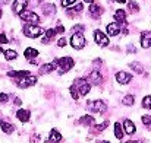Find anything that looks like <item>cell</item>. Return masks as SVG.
<instances>
[{
  "mask_svg": "<svg viewBox=\"0 0 151 143\" xmlns=\"http://www.w3.org/2000/svg\"><path fill=\"white\" fill-rule=\"evenodd\" d=\"M16 117H18V120L19 121H22V123H27V121H29V117H31V111L29 110H18V112H16Z\"/></svg>",
  "mask_w": 151,
  "mask_h": 143,
  "instance_id": "9a60e30c",
  "label": "cell"
},
{
  "mask_svg": "<svg viewBox=\"0 0 151 143\" xmlns=\"http://www.w3.org/2000/svg\"><path fill=\"white\" fill-rule=\"evenodd\" d=\"M122 102H123V105L132 107V105H134V102H135V98H134V95H126L123 99H122Z\"/></svg>",
  "mask_w": 151,
  "mask_h": 143,
  "instance_id": "83f0119b",
  "label": "cell"
},
{
  "mask_svg": "<svg viewBox=\"0 0 151 143\" xmlns=\"http://www.w3.org/2000/svg\"><path fill=\"white\" fill-rule=\"evenodd\" d=\"M56 29V34H62V32H65V28L62 26V25H59L57 28H54Z\"/></svg>",
  "mask_w": 151,
  "mask_h": 143,
  "instance_id": "74e56055",
  "label": "cell"
},
{
  "mask_svg": "<svg viewBox=\"0 0 151 143\" xmlns=\"http://www.w3.org/2000/svg\"><path fill=\"white\" fill-rule=\"evenodd\" d=\"M100 143H110V142H100Z\"/></svg>",
  "mask_w": 151,
  "mask_h": 143,
  "instance_id": "ee69618b",
  "label": "cell"
},
{
  "mask_svg": "<svg viewBox=\"0 0 151 143\" xmlns=\"http://www.w3.org/2000/svg\"><path fill=\"white\" fill-rule=\"evenodd\" d=\"M44 34H46V37L41 40V43L43 44H49L51 40L56 37V29H47V31H44Z\"/></svg>",
  "mask_w": 151,
  "mask_h": 143,
  "instance_id": "d6986e66",
  "label": "cell"
},
{
  "mask_svg": "<svg viewBox=\"0 0 151 143\" xmlns=\"http://www.w3.org/2000/svg\"><path fill=\"white\" fill-rule=\"evenodd\" d=\"M114 136H116V139H119V140L123 139V129H122L120 123H114Z\"/></svg>",
  "mask_w": 151,
  "mask_h": 143,
  "instance_id": "d4e9b609",
  "label": "cell"
},
{
  "mask_svg": "<svg viewBox=\"0 0 151 143\" xmlns=\"http://www.w3.org/2000/svg\"><path fill=\"white\" fill-rule=\"evenodd\" d=\"M79 123L84 124V126H90V127H91V126L96 123V120H94V117H91V115H84V117H81Z\"/></svg>",
  "mask_w": 151,
  "mask_h": 143,
  "instance_id": "cb8c5ba5",
  "label": "cell"
},
{
  "mask_svg": "<svg viewBox=\"0 0 151 143\" xmlns=\"http://www.w3.org/2000/svg\"><path fill=\"white\" fill-rule=\"evenodd\" d=\"M19 18L24 22H27V23H35L37 25L40 22V16L35 12H32V10H24V12H21L19 13Z\"/></svg>",
  "mask_w": 151,
  "mask_h": 143,
  "instance_id": "277c9868",
  "label": "cell"
},
{
  "mask_svg": "<svg viewBox=\"0 0 151 143\" xmlns=\"http://www.w3.org/2000/svg\"><path fill=\"white\" fill-rule=\"evenodd\" d=\"M22 32H24V35L27 38H37V37L44 34V28H41V26H38L35 23H28V25L24 26Z\"/></svg>",
  "mask_w": 151,
  "mask_h": 143,
  "instance_id": "7a4b0ae2",
  "label": "cell"
},
{
  "mask_svg": "<svg viewBox=\"0 0 151 143\" xmlns=\"http://www.w3.org/2000/svg\"><path fill=\"white\" fill-rule=\"evenodd\" d=\"M129 67H131L132 70H135L137 73H142V72H144L142 66H141L139 63H137V61H131V63H129Z\"/></svg>",
  "mask_w": 151,
  "mask_h": 143,
  "instance_id": "4316f807",
  "label": "cell"
},
{
  "mask_svg": "<svg viewBox=\"0 0 151 143\" xmlns=\"http://www.w3.org/2000/svg\"><path fill=\"white\" fill-rule=\"evenodd\" d=\"M56 69V63H44L41 67H40V75H47V73H51L53 70Z\"/></svg>",
  "mask_w": 151,
  "mask_h": 143,
  "instance_id": "ac0fdd59",
  "label": "cell"
},
{
  "mask_svg": "<svg viewBox=\"0 0 151 143\" xmlns=\"http://www.w3.org/2000/svg\"><path fill=\"white\" fill-rule=\"evenodd\" d=\"M94 40H96V43H97L100 47H107V46H109V38H107V35L103 34L100 29H97V31L94 32Z\"/></svg>",
  "mask_w": 151,
  "mask_h": 143,
  "instance_id": "ba28073f",
  "label": "cell"
},
{
  "mask_svg": "<svg viewBox=\"0 0 151 143\" xmlns=\"http://www.w3.org/2000/svg\"><path fill=\"white\" fill-rule=\"evenodd\" d=\"M84 1H85V3H90V4H91V3H94V0H84Z\"/></svg>",
  "mask_w": 151,
  "mask_h": 143,
  "instance_id": "60d3db41",
  "label": "cell"
},
{
  "mask_svg": "<svg viewBox=\"0 0 151 143\" xmlns=\"http://www.w3.org/2000/svg\"><path fill=\"white\" fill-rule=\"evenodd\" d=\"M70 46L75 50H82L85 47V37L82 32H75L70 38Z\"/></svg>",
  "mask_w": 151,
  "mask_h": 143,
  "instance_id": "5b68a950",
  "label": "cell"
},
{
  "mask_svg": "<svg viewBox=\"0 0 151 143\" xmlns=\"http://www.w3.org/2000/svg\"><path fill=\"white\" fill-rule=\"evenodd\" d=\"M107 126H109V121H104V123H101V124H97L94 129H96V132H103Z\"/></svg>",
  "mask_w": 151,
  "mask_h": 143,
  "instance_id": "1f68e13d",
  "label": "cell"
},
{
  "mask_svg": "<svg viewBox=\"0 0 151 143\" xmlns=\"http://www.w3.org/2000/svg\"><path fill=\"white\" fill-rule=\"evenodd\" d=\"M88 12H90V15L93 18H100L101 15H103V7H101L100 4H97V3H91Z\"/></svg>",
  "mask_w": 151,
  "mask_h": 143,
  "instance_id": "8fae6325",
  "label": "cell"
},
{
  "mask_svg": "<svg viewBox=\"0 0 151 143\" xmlns=\"http://www.w3.org/2000/svg\"><path fill=\"white\" fill-rule=\"evenodd\" d=\"M142 107L147 110H151V96H145L142 99Z\"/></svg>",
  "mask_w": 151,
  "mask_h": 143,
  "instance_id": "f1b7e54d",
  "label": "cell"
},
{
  "mask_svg": "<svg viewBox=\"0 0 151 143\" xmlns=\"http://www.w3.org/2000/svg\"><path fill=\"white\" fill-rule=\"evenodd\" d=\"M7 101H9L7 94H0V102H7Z\"/></svg>",
  "mask_w": 151,
  "mask_h": 143,
  "instance_id": "d590c367",
  "label": "cell"
},
{
  "mask_svg": "<svg viewBox=\"0 0 151 143\" xmlns=\"http://www.w3.org/2000/svg\"><path fill=\"white\" fill-rule=\"evenodd\" d=\"M0 127H1V130H3L6 134H10V133H13V132H15V127H13V124H10V123H6V121H1V123H0Z\"/></svg>",
  "mask_w": 151,
  "mask_h": 143,
  "instance_id": "44dd1931",
  "label": "cell"
},
{
  "mask_svg": "<svg viewBox=\"0 0 151 143\" xmlns=\"http://www.w3.org/2000/svg\"><path fill=\"white\" fill-rule=\"evenodd\" d=\"M126 143H141V142H138V140H129V142H126Z\"/></svg>",
  "mask_w": 151,
  "mask_h": 143,
  "instance_id": "b9f144b4",
  "label": "cell"
},
{
  "mask_svg": "<svg viewBox=\"0 0 151 143\" xmlns=\"http://www.w3.org/2000/svg\"><path fill=\"white\" fill-rule=\"evenodd\" d=\"M43 12H44V15H54L56 13V6L53 3H46L43 6Z\"/></svg>",
  "mask_w": 151,
  "mask_h": 143,
  "instance_id": "603a6c76",
  "label": "cell"
},
{
  "mask_svg": "<svg viewBox=\"0 0 151 143\" xmlns=\"http://www.w3.org/2000/svg\"><path fill=\"white\" fill-rule=\"evenodd\" d=\"M73 31H75V32H82V31H84V26H82V25H75Z\"/></svg>",
  "mask_w": 151,
  "mask_h": 143,
  "instance_id": "8d00e7d4",
  "label": "cell"
},
{
  "mask_svg": "<svg viewBox=\"0 0 151 143\" xmlns=\"http://www.w3.org/2000/svg\"><path fill=\"white\" fill-rule=\"evenodd\" d=\"M16 85L19 88H28V86H32L35 85L37 82V78L32 76V75H27V76H22V78H16Z\"/></svg>",
  "mask_w": 151,
  "mask_h": 143,
  "instance_id": "8992f818",
  "label": "cell"
},
{
  "mask_svg": "<svg viewBox=\"0 0 151 143\" xmlns=\"http://www.w3.org/2000/svg\"><path fill=\"white\" fill-rule=\"evenodd\" d=\"M114 22L119 23V25H123L126 22V12L122 10V9H117L114 12Z\"/></svg>",
  "mask_w": 151,
  "mask_h": 143,
  "instance_id": "5bb4252c",
  "label": "cell"
},
{
  "mask_svg": "<svg viewBox=\"0 0 151 143\" xmlns=\"http://www.w3.org/2000/svg\"><path fill=\"white\" fill-rule=\"evenodd\" d=\"M123 130H125L126 134H134V133L137 132L135 124H134L131 120H125V121H123Z\"/></svg>",
  "mask_w": 151,
  "mask_h": 143,
  "instance_id": "e0dca14e",
  "label": "cell"
},
{
  "mask_svg": "<svg viewBox=\"0 0 151 143\" xmlns=\"http://www.w3.org/2000/svg\"><path fill=\"white\" fill-rule=\"evenodd\" d=\"M0 18H1V10H0Z\"/></svg>",
  "mask_w": 151,
  "mask_h": 143,
  "instance_id": "f6af8a7d",
  "label": "cell"
},
{
  "mask_svg": "<svg viewBox=\"0 0 151 143\" xmlns=\"http://www.w3.org/2000/svg\"><path fill=\"white\" fill-rule=\"evenodd\" d=\"M78 0H62V6L63 7H70L72 4H75Z\"/></svg>",
  "mask_w": 151,
  "mask_h": 143,
  "instance_id": "d6a6232c",
  "label": "cell"
},
{
  "mask_svg": "<svg viewBox=\"0 0 151 143\" xmlns=\"http://www.w3.org/2000/svg\"><path fill=\"white\" fill-rule=\"evenodd\" d=\"M141 47L142 48L151 47V31H144L141 34Z\"/></svg>",
  "mask_w": 151,
  "mask_h": 143,
  "instance_id": "7c38bea8",
  "label": "cell"
},
{
  "mask_svg": "<svg viewBox=\"0 0 151 143\" xmlns=\"http://www.w3.org/2000/svg\"><path fill=\"white\" fill-rule=\"evenodd\" d=\"M54 63H56V67H59V75H63V73L69 72L75 64L72 57H62V58L54 60Z\"/></svg>",
  "mask_w": 151,
  "mask_h": 143,
  "instance_id": "3957f363",
  "label": "cell"
},
{
  "mask_svg": "<svg viewBox=\"0 0 151 143\" xmlns=\"http://www.w3.org/2000/svg\"><path fill=\"white\" fill-rule=\"evenodd\" d=\"M88 82L93 83V85H100L101 82H103V75H101L99 70H93L90 73V80Z\"/></svg>",
  "mask_w": 151,
  "mask_h": 143,
  "instance_id": "4fadbf2b",
  "label": "cell"
},
{
  "mask_svg": "<svg viewBox=\"0 0 151 143\" xmlns=\"http://www.w3.org/2000/svg\"><path fill=\"white\" fill-rule=\"evenodd\" d=\"M24 55H25V58H28V60H32L34 57H37V55H38V50L29 47V48H27V50H25Z\"/></svg>",
  "mask_w": 151,
  "mask_h": 143,
  "instance_id": "7402d4cb",
  "label": "cell"
},
{
  "mask_svg": "<svg viewBox=\"0 0 151 143\" xmlns=\"http://www.w3.org/2000/svg\"><path fill=\"white\" fill-rule=\"evenodd\" d=\"M87 107H88V111H91V112H104L106 111V104L101 99L88 101Z\"/></svg>",
  "mask_w": 151,
  "mask_h": 143,
  "instance_id": "52a82bcc",
  "label": "cell"
},
{
  "mask_svg": "<svg viewBox=\"0 0 151 143\" xmlns=\"http://www.w3.org/2000/svg\"><path fill=\"white\" fill-rule=\"evenodd\" d=\"M15 104H16V105H19V104H21V99H18V98H16V99H15Z\"/></svg>",
  "mask_w": 151,
  "mask_h": 143,
  "instance_id": "ab89813d",
  "label": "cell"
},
{
  "mask_svg": "<svg viewBox=\"0 0 151 143\" xmlns=\"http://www.w3.org/2000/svg\"><path fill=\"white\" fill-rule=\"evenodd\" d=\"M66 44H68V40H66V38H60V40L57 41V46H59V47H65Z\"/></svg>",
  "mask_w": 151,
  "mask_h": 143,
  "instance_id": "e575fe53",
  "label": "cell"
},
{
  "mask_svg": "<svg viewBox=\"0 0 151 143\" xmlns=\"http://www.w3.org/2000/svg\"><path fill=\"white\" fill-rule=\"evenodd\" d=\"M4 57H6V60H15L16 57H18V53L15 51V50H4Z\"/></svg>",
  "mask_w": 151,
  "mask_h": 143,
  "instance_id": "484cf974",
  "label": "cell"
},
{
  "mask_svg": "<svg viewBox=\"0 0 151 143\" xmlns=\"http://www.w3.org/2000/svg\"><path fill=\"white\" fill-rule=\"evenodd\" d=\"M27 4H28V0H15V1H13V6H12L13 13L19 15L21 12H24V10H25Z\"/></svg>",
  "mask_w": 151,
  "mask_h": 143,
  "instance_id": "30bf717a",
  "label": "cell"
},
{
  "mask_svg": "<svg viewBox=\"0 0 151 143\" xmlns=\"http://www.w3.org/2000/svg\"><path fill=\"white\" fill-rule=\"evenodd\" d=\"M0 53H4V50H3L1 47H0Z\"/></svg>",
  "mask_w": 151,
  "mask_h": 143,
  "instance_id": "7bdbcfd3",
  "label": "cell"
},
{
  "mask_svg": "<svg viewBox=\"0 0 151 143\" xmlns=\"http://www.w3.org/2000/svg\"><path fill=\"white\" fill-rule=\"evenodd\" d=\"M7 43H9V38L4 34H0V44H7Z\"/></svg>",
  "mask_w": 151,
  "mask_h": 143,
  "instance_id": "836d02e7",
  "label": "cell"
},
{
  "mask_svg": "<svg viewBox=\"0 0 151 143\" xmlns=\"http://www.w3.org/2000/svg\"><path fill=\"white\" fill-rule=\"evenodd\" d=\"M90 91H91V83L84 78L75 79L73 85H70V88H69V92L73 99H78L79 96H85Z\"/></svg>",
  "mask_w": 151,
  "mask_h": 143,
  "instance_id": "6da1fadb",
  "label": "cell"
},
{
  "mask_svg": "<svg viewBox=\"0 0 151 143\" xmlns=\"http://www.w3.org/2000/svg\"><path fill=\"white\" fill-rule=\"evenodd\" d=\"M128 7H129L132 12H138V10H139V6H138L137 1H129V3H128Z\"/></svg>",
  "mask_w": 151,
  "mask_h": 143,
  "instance_id": "f546056e",
  "label": "cell"
},
{
  "mask_svg": "<svg viewBox=\"0 0 151 143\" xmlns=\"http://www.w3.org/2000/svg\"><path fill=\"white\" fill-rule=\"evenodd\" d=\"M116 80L120 85H128L132 80V75L131 73H126V72H117L116 73Z\"/></svg>",
  "mask_w": 151,
  "mask_h": 143,
  "instance_id": "9c48e42d",
  "label": "cell"
},
{
  "mask_svg": "<svg viewBox=\"0 0 151 143\" xmlns=\"http://www.w3.org/2000/svg\"><path fill=\"white\" fill-rule=\"evenodd\" d=\"M49 140H50L51 143H59L62 142V134L56 130V129H53L50 132V137H49Z\"/></svg>",
  "mask_w": 151,
  "mask_h": 143,
  "instance_id": "ffe728a7",
  "label": "cell"
},
{
  "mask_svg": "<svg viewBox=\"0 0 151 143\" xmlns=\"http://www.w3.org/2000/svg\"><path fill=\"white\" fill-rule=\"evenodd\" d=\"M114 1H117V3H120V4H125V3H126V0H114Z\"/></svg>",
  "mask_w": 151,
  "mask_h": 143,
  "instance_id": "f35d334b",
  "label": "cell"
},
{
  "mask_svg": "<svg viewBox=\"0 0 151 143\" xmlns=\"http://www.w3.org/2000/svg\"><path fill=\"white\" fill-rule=\"evenodd\" d=\"M107 32H109V35L110 37H116V35H119L120 34V25L119 23H109L107 25Z\"/></svg>",
  "mask_w": 151,
  "mask_h": 143,
  "instance_id": "2e32d148",
  "label": "cell"
},
{
  "mask_svg": "<svg viewBox=\"0 0 151 143\" xmlns=\"http://www.w3.org/2000/svg\"><path fill=\"white\" fill-rule=\"evenodd\" d=\"M142 123L151 130V115H142Z\"/></svg>",
  "mask_w": 151,
  "mask_h": 143,
  "instance_id": "4dcf8cb0",
  "label": "cell"
}]
</instances>
